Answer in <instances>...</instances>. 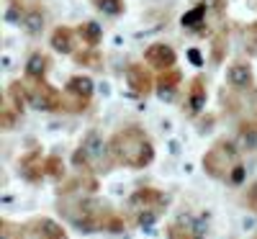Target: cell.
Returning <instances> with one entry per match:
<instances>
[{"label":"cell","instance_id":"12","mask_svg":"<svg viewBox=\"0 0 257 239\" xmlns=\"http://www.w3.org/2000/svg\"><path fill=\"white\" fill-rule=\"evenodd\" d=\"M44 70H47V59L41 57V54H34V57L29 59V67H26V72H29L31 77H39V75H44Z\"/></svg>","mask_w":257,"mask_h":239},{"label":"cell","instance_id":"7","mask_svg":"<svg viewBox=\"0 0 257 239\" xmlns=\"http://www.w3.org/2000/svg\"><path fill=\"white\" fill-rule=\"evenodd\" d=\"M34 105L39 111H52V108H57V95L47 88H41V90L34 93Z\"/></svg>","mask_w":257,"mask_h":239},{"label":"cell","instance_id":"13","mask_svg":"<svg viewBox=\"0 0 257 239\" xmlns=\"http://www.w3.org/2000/svg\"><path fill=\"white\" fill-rule=\"evenodd\" d=\"M203 103H206V93H203V88H201V82H196V88H193V93H190V111L198 113Z\"/></svg>","mask_w":257,"mask_h":239},{"label":"cell","instance_id":"14","mask_svg":"<svg viewBox=\"0 0 257 239\" xmlns=\"http://www.w3.org/2000/svg\"><path fill=\"white\" fill-rule=\"evenodd\" d=\"M95 3H98L100 11L111 13V16H118V13L123 11V3H121V0H95Z\"/></svg>","mask_w":257,"mask_h":239},{"label":"cell","instance_id":"3","mask_svg":"<svg viewBox=\"0 0 257 239\" xmlns=\"http://www.w3.org/2000/svg\"><path fill=\"white\" fill-rule=\"evenodd\" d=\"M144 57H147V62H149V64H155V67H170V64L175 62L173 49L165 47V44H155V47H149Z\"/></svg>","mask_w":257,"mask_h":239},{"label":"cell","instance_id":"16","mask_svg":"<svg viewBox=\"0 0 257 239\" xmlns=\"http://www.w3.org/2000/svg\"><path fill=\"white\" fill-rule=\"evenodd\" d=\"M201 18H203V8H196V11H190L188 16H183V26L193 29V26H198Z\"/></svg>","mask_w":257,"mask_h":239},{"label":"cell","instance_id":"1","mask_svg":"<svg viewBox=\"0 0 257 239\" xmlns=\"http://www.w3.org/2000/svg\"><path fill=\"white\" fill-rule=\"evenodd\" d=\"M111 152H113L116 162L128 165V167H144L155 157L152 144H149L144 132L137 129V126H128V129H123V132H118L111 142Z\"/></svg>","mask_w":257,"mask_h":239},{"label":"cell","instance_id":"5","mask_svg":"<svg viewBox=\"0 0 257 239\" xmlns=\"http://www.w3.org/2000/svg\"><path fill=\"white\" fill-rule=\"evenodd\" d=\"M229 82L234 85V88H247V85H252L249 64H231L229 67Z\"/></svg>","mask_w":257,"mask_h":239},{"label":"cell","instance_id":"9","mask_svg":"<svg viewBox=\"0 0 257 239\" xmlns=\"http://www.w3.org/2000/svg\"><path fill=\"white\" fill-rule=\"evenodd\" d=\"M36 160H39V155L34 152V155H29L24 162H21V172H24L29 180H39V178H41V172H47L41 165H36Z\"/></svg>","mask_w":257,"mask_h":239},{"label":"cell","instance_id":"19","mask_svg":"<svg viewBox=\"0 0 257 239\" xmlns=\"http://www.w3.org/2000/svg\"><path fill=\"white\" fill-rule=\"evenodd\" d=\"M242 175H244V170H242V165H237V167L231 170V183H239Z\"/></svg>","mask_w":257,"mask_h":239},{"label":"cell","instance_id":"11","mask_svg":"<svg viewBox=\"0 0 257 239\" xmlns=\"http://www.w3.org/2000/svg\"><path fill=\"white\" fill-rule=\"evenodd\" d=\"M26 31L29 34H41V29H44V16H41L39 11H31L29 16H26Z\"/></svg>","mask_w":257,"mask_h":239},{"label":"cell","instance_id":"6","mask_svg":"<svg viewBox=\"0 0 257 239\" xmlns=\"http://www.w3.org/2000/svg\"><path fill=\"white\" fill-rule=\"evenodd\" d=\"M52 47L62 54H70L72 52V34L70 29H57L54 36H52Z\"/></svg>","mask_w":257,"mask_h":239},{"label":"cell","instance_id":"20","mask_svg":"<svg viewBox=\"0 0 257 239\" xmlns=\"http://www.w3.org/2000/svg\"><path fill=\"white\" fill-rule=\"evenodd\" d=\"M247 198H249V206L257 211V185H252V188H249V195H247Z\"/></svg>","mask_w":257,"mask_h":239},{"label":"cell","instance_id":"17","mask_svg":"<svg viewBox=\"0 0 257 239\" xmlns=\"http://www.w3.org/2000/svg\"><path fill=\"white\" fill-rule=\"evenodd\" d=\"M85 34H88L90 44H95V41L100 39V26H98V24H93V21H90V24H85Z\"/></svg>","mask_w":257,"mask_h":239},{"label":"cell","instance_id":"10","mask_svg":"<svg viewBox=\"0 0 257 239\" xmlns=\"http://www.w3.org/2000/svg\"><path fill=\"white\" fill-rule=\"evenodd\" d=\"M67 90L75 93V95H80V98H88L93 93V82H90V77H72Z\"/></svg>","mask_w":257,"mask_h":239},{"label":"cell","instance_id":"2","mask_svg":"<svg viewBox=\"0 0 257 239\" xmlns=\"http://www.w3.org/2000/svg\"><path fill=\"white\" fill-rule=\"evenodd\" d=\"M239 165V152L234 144L229 142H219L216 147H213L211 152H206V157H203V167L211 178H229V172Z\"/></svg>","mask_w":257,"mask_h":239},{"label":"cell","instance_id":"18","mask_svg":"<svg viewBox=\"0 0 257 239\" xmlns=\"http://www.w3.org/2000/svg\"><path fill=\"white\" fill-rule=\"evenodd\" d=\"M47 172H49V175H59V172H62V170H59V160H57V157H52V160L47 162Z\"/></svg>","mask_w":257,"mask_h":239},{"label":"cell","instance_id":"15","mask_svg":"<svg viewBox=\"0 0 257 239\" xmlns=\"http://www.w3.org/2000/svg\"><path fill=\"white\" fill-rule=\"evenodd\" d=\"M100 147H103V144H100V139H98V134H95V132H93V134H88V139H85V144H82V149L88 152L90 157H95V155H98Z\"/></svg>","mask_w":257,"mask_h":239},{"label":"cell","instance_id":"4","mask_svg":"<svg viewBox=\"0 0 257 239\" xmlns=\"http://www.w3.org/2000/svg\"><path fill=\"white\" fill-rule=\"evenodd\" d=\"M36 239H67V234H64V229L59 224H54L52 219H41L36 221Z\"/></svg>","mask_w":257,"mask_h":239},{"label":"cell","instance_id":"8","mask_svg":"<svg viewBox=\"0 0 257 239\" xmlns=\"http://www.w3.org/2000/svg\"><path fill=\"white\" fill-rule=\"evenodd\" d=\"M126 77H128V85H132L134 90H139V93H147L149 90V77L142 72V67H128Z\"/></svg>","mask_w":257,"mask_h":239}]
</instances>
